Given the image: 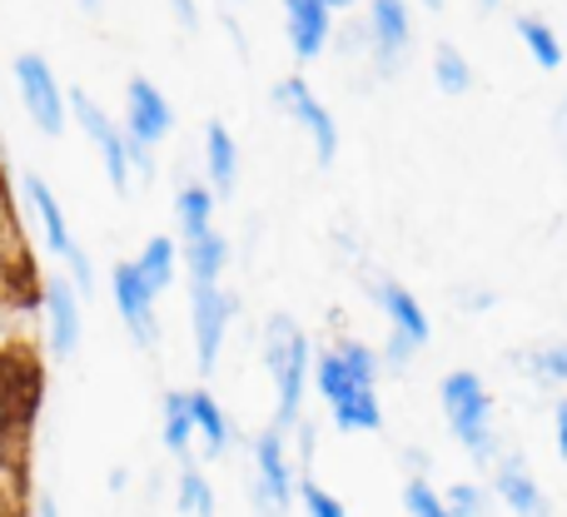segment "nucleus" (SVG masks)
I'll return each mask as SVG.
<instances>
[{
    "instance_id": "nucleus-17",
    "label": "nucleus",
    "mask_w": 567,
    "mask_h": 517,
    "mask_svg": "<svg viewBox=\"0 0 567 517\" xmlns=\"http://www.w3.org/2000/svg\"><path fill=\"white\" fill-rule=\"evenodd\" d=\"M205 159H209V179H215V195H235L239 149H235V135H229L219 120H209V130H205Z\"/></svg>"
},
{
    "instance_id": "nucleus-4",
    "label": "nucleus",
    "mask_w": 567,
    "mask_h": 517,
    "mask_svg": "<svg viewBox=\"0 0 567 517\" xmlns=\"http://www.w3.org/2000/svg\"><path fill=\"white\" fill-rule=\"evenodd\" d=\"M373 303H379L383 319H389V353H383V359H389L393 369H403V363H409L413 353L433 339L429 313H423V303L413 299L403 283H393V279L373 283Z\"/></svg>"
},
{
    "instance_id": "nucleus-37",
    "label": "nucleus",
    "mask_w": 567,
    "mask_h": 517,
    "mask_svg": "<svg viewBox=\"0 0 567 517\" xmlns=\"http://www.w3.org/2000/svg\"><path fill=\"white\" fill-rule=\"evenodd\" d=\"M85 6H95V0H85Z\"/></svg>"
},
{
    "instance_id": "nucleus-2",
    "label": "nucleus",
    "mask_w": 567,
    "mask_h": 517,
    "mask_svg": "<svg viewBox=\"0 0 567 517\" xmlns=\"http://www.w3.org/2000/svg\"><path fill=\"white\" fill-rule=\"evenodd\" d=\"M265 363L269 373H275V428L289 433L299 428L303 418V383H309L313 373V359H309V339H303V329L289 319V313H275V319L265 323Z\"/></svg>"
},
{
    "instance_id": "nucleus-35",
    "label": "nucleus",
    "mask_w": 567,
    "mask_h": 517,
    "mask_svg": "<svg viewBox=\"0 0 567 517\" xmlns=\"http://www.w3.org/2000/svg\"><path fill=\"white\" fill-rule=\"evenodd\" d=\"M423 6H429V10H443V6H449V0H423Z\"/></svg>"
},
{
    "instance_id": "nucleus-27",
    "label": "nucleus",
    "mask_w": 567,
    "mask_h": 517,
    "mask_svg": "<svg viewBox=\"0 0 567 517\" xmlns=\"http://www.w3.org/2000/svg\"><path fill=\"white\" fill-rule=\"evenodd\" d=\"M443 508H449L453 517H488V493L478 488V483H453L449 498H443Z\"/></svg>"
},
{
    "instance_id": "nucleus-16",
    "label": "nucleus",
    "mask_w": 567,
    "mask_h": 517,
    "mask_svg": "<svg viewBox=\"0 0 567 517\" xmlns=\"http://www.w3.org/2000/svg\"><path fill=\"white\" fill-rule=\"evenodd\" d=\"M45 309H50V343H55V353L65 359V353H75L80 343V303L75 293H70V283H45Z\"/></svg>"
},
{
    "instance_id": "nucleus-32",
    "label": "nucleus",
    "mask_w": 567,
    "mask_h": 517,
    "mask_svg": "<svg viewBox=\"0 0 567 517\" xmlns=\"http://www.w3.org/2000/svg\"><path fill=\"white\" fill-rule=\"evenodd\" d=\"M553 125H558V135H563V149H567V100H563V110H558V120H553Z\"/></svg>"
},
{
    "instance_id": "nucleus-24",
    "label": "nucleus",
    "mask_w": 567,
    "mask_h": 517,
    "mask_svg": "<svg viewBox=\"0 0 567 517\" xmlns=\"http://www.w3.org/2000/svg\"><path fill=\"white\" fill-rule=\"evenodd\" d=\"M189 438H195V418H189V393H165V448L175 458L189 453Z\"/></svg>"
},
{
    "instance_id": "nucleus-31",
    "label": "nucleus",
    "mask_w": 567,
    "mask_h": 517,
    "mask_svg": "<svg viewBox=\"0 0 567 517\" xmlns=\"http://www.w3.org/2000/svg\"><path fill=\"white\" fill-rule=\"evenodd\" d=\"M70 263H75V283H80V293L90 289V263H85V255H80V245L70 249Z\"/></svg>"
},
{
    "instance_id": "nucleus-6",
    "label": "nucleus",
    "mask_w": 567,
    "mask_h": 517,
    "mask_svg": "<svg viewBox=\"0 0 567 517\" xmlns=\"http://www.w3.org/2000/svg\"><path fill=\"white\" fill-rule=\"evenodd\" d=\"M275 105L284 110V115H293V125H303V135L313 139V159H319V165H333V155H339V125H333V110L323 105L299 75L279 80Z\"/></svg>"
},
{
    "instance_id": "nucleus-10",
    "label": "nucleus",
    "mask_w": 567,
    "mask_h": 517,
    "mask_svg": "<svg viewBox=\"0 0 567 517\" xmlns=\"http://www.w3.org/2000/svg\"><path fill=\"white\" fill-rule=\"evenodd\" d=\"M409 45H413L409 0H373V10H369V50H373V60H379V75H399Z\"/></svg>"
},
{
    "instance_id": "nucleus-15",
    "label": "nucleus",
    "mask_w": 567,
    "mask_h": 517,
    "mask_svg": "<svg viewBox=\"0 0 567 517\" xmlns=\"http://www.w3.org/2000/svg\"><path fill=\"white\" fill-rule=\"evenodd\" d=\"M25 195H30V205H35V215H40V229H45L50 255L70 259L75 239H70V229H65V209H60V199L50 195V185H45L40 175H25Z\"/></svg>"
},
{
    "instance_id": "nucleus-26",
    "label": "nucleus",
    "mask_w": 567,
    "mask_h": 517,
    "mask_svg": "<svg viewBox=\"0 0 567 517\" xmlns=\"http://www.w3.org/2000/svg\"><path fill=\"white\" fill-rule=\"evenodd\" d=\"M179 513L215 517V493H209L205 473H199L195 463H185V473H179Z\"/></svg>"
},
{
    "instance_id": "nucleus-11",
    "label": "nucleus",
    "mask_w": 567,
    "mask_h": 517,
    "mask_svg": "<svg viewBox=\"0 0 567 517\" xmlns=\"http://www.w3.org/2000/svg\"><path fill=\"white\" fill-rule=\"evenodd\" d=\"M16 85H20V100H25L30 120H35L45 135H60L65 130V95H60L55 75L40 55H20L16 60Z\"/></svg>"
},
{
    "instance_id": "nucleus-8",
    "label": "nucleus",
    "mask_w": 567,
    "mask_h": 517,
    "mask_svg": "<svg viewBox=\"0 0 567 517\" xmlns=\"http://www.w3.org/2000/svg\"><path fill=\"white\" fill-rule=\"evenodd\" d=\"M65 110H75V120H80V130L90 135V145L100 149V159H105V175H110V185L125 195L130 189V145H125V135L115 130V120L105 115V110L95 105V100L85 95V90H70L65 95Z\"/></svg>"
},
{
    "instance_id": "nucleus-29",
    "label": "nucleus",
    "mask_w": 567,
    "mask_h": 517,
    "mask_svg": "<svg viewBox=\"0 0 567 517\" xmlns=\"http://www.w3.org/2000/svg\"><path fill=\"white\" fill-rule=\"evenodd\" d=\"M299 498H303V513H309V517H349V513H343V503L333 498V493H323L313 478L299 483Z\"/></svg>"
},
{
    "instance_id": "nucleus-14",
    "label": "nucleus",
    "mask_w": 567,
    "mask_h": 517,
    "mask_svg": "<svg viewBox=\"0 0 567 517\" xmlns=\"http://www.w3.org/2000/svg\"><path fill=\"white\" fill-rule=\"evenodd\" d=\"M284 15H289V45L299 60H319L323 45L333 35V10L323 0H284Z\"/></svg>"
},
{
    "instance_id": "nucleus-18",
    "label": "nucleus",
    "mask_w": 567,
    "mask_h": 517,
    "mask_svg": "<svg viewBox=\"0 0 567 517\" xmlns=\"http://www.w3.org/2000/svg\"><path fill=\"white\" fill-rule=\"evenodd\" d=\"M175 215H179V229H185V245H195V239L215 235V195H209L205 185H185L175 199Z\"/></svg>"
},
{
    "instance_id": "nucleus-23",
    "label": "nucleus",
    "mask_w": 567,
    "mask_h": 517,
    "mask_svg": "<svg viewBox=\"0 0 567 517\" xmlns=\"http://www.w3.org/2000/svg\"><path fill=\"white\" fill-rule=\"evenodd\" d=\"M518 40L528 45V55L538 60L543 70H558V65H563V40H558V30H553L548 20L518 15Z\"/></svg>"
},
{
    "instance_id": "nucleus-3",
    "label": "nucleus",
    "mask_w": 567,
    "mask_h": 517,
    "mask_svg": "<svg viewBox=\"0 0 567 517\" xmlns=\"http://www.w3.org/2000/svg\"><path fill=\"white\" fill-rule=\"evenodd\" d=\"M439 399H443V418H449L453 438L468 448V458L478 468H493L498 463V438H493V399L483 389V379L468 369L443 373Z\"/></svg>"
},
{
    "instance_id": "nucleus-20",
    "label": "nucleus",
    "mask_w": 567,
    "mask_h": 517,
    "mask_svg": "<svg viewBox=\"0 0 567 517\" xmlns=\"http://www.w3.org/2000/svg\"><path fill=\"white\" fill-rule=\"evenodd\" d=\"M189 418H195V433H205L209 458H219V453H225V443H229V418H225V409H219V403L209 399L205 389H195V393H189Z\"/></svg>"
},
{
    "instance_id": "nucleus-33",
    "label": "nucleus",
    "mask_w": 567,
    "mask_h": 517,
    "mask_svg": "<svg viewBox=\"0 0 567 517\" xmlns=\"http://www.w3.org/2000/svg\"><path fill=\"white\" fill-rule=\"evenodd\" d=\"M179 6V15H185V25H195V6H189V0H175Z\"/></svg>"
},
{
    "instance_id": "nucleus-13",
    "label": "nucleus",
    "mask_w": 567,
    "mask_h": 517,
    "mask_svg": "<svg viewBox=\"0 0 567 517\" xmlns=\"http://www.w3.org/2000/svg\"><path fill=\"white\" fill-rule=\"evenodd\" d=\"M493 493H498L503 508H508L513 517H553L548 493H543L538 478L523 468V458H498L493 463Z\"/></svg>"
},
{
    "instance_id": "nucleus-21",
    "label": "nucleus",
    "mask_w": 567,
    "mask_h": 517,
    "mask_svg": "<svg viewBox=\"0 0 567 517\" xmlns=\"http://www.w3.org/2000/svg\"><path fill=\"white\" fill-rule=\"evenodd\" d=\"M185 263H189V283H219L229 263V245L219 235H205L195 245H185Z\"/></svg>"
},
{
    "instance_id": "nucleus-34",
    "label": "nucleus",
    "mask_w": 567,
    "mask_h": 517,
    "mask_svg": "<svg viewBox=\"0 0 567 517\" xmlns=\"http://www.w3.org/2000/svg\"><path fill=\"white\" fill-rule=\"evenodd\" d=\"M329 10H349V6H359V0H323Z\"/></svg>"
},
{
    "instance_id": "nucleus-7",
    "label": "nucleus",
    "mask_w": 567,
    "mask_h": 517,
    "mask_svg": "<svg viewBox=\"0 0 567 517\" xmlns=\"http://www.w3.org/2000/svg\"><path fill=\"white\" fill-rule=\"evenodd\" d=\"M189 319H195V359L199 373H215L219 349H225L229 319H235V299L219 283H189Z\"/></svg>"
},
{
    "instance_id": "nucleus-22",
    "label": "nucleus",
    "mask_w": 567,
    "mask_h": 517,
    "mask_svg": "<svg viewBox=\"0 0 567 517\" xmlns=\"http://www.w3.org/2000/svg\"><path fill=\"white\" fill-rule=\"evenodd\" d=\"M135 269H140V279H145L150 289H155V293H165L169 283H175V239L155 235L145 249H140Z\"/></svg>"
},
{
    "instance_id": "nucleus-5",
    "label": "nucleus",
    "mask_w": 567,
    "mask_h": 517,
    "mask_svg": "<svg viewBox=\"0 0 567 517\" xmlns=\"http://www.w3.org/2000/svg\"><path fill=\"white\" fill-rule=\"evenodd\" d=\"M175 130V110L150 80H130V105H125V145L140 169H150V149Z\"/></svg>"
},
{
    "instance_id": "nucleus-9",
    "label": "nucleus",
    "mask_w": 567,
    "mask_h": 517,
    "mask_svg": "<svg viewBox=\"0 0 567 517\" xmlns=\"http://www.w3.org/2000/svg\"><path fill=\"white\" fill-rule=\"evenodd\" d=\"M293 503V473L284 458V433L265 428L255 438V508L265 517H284Z\"/></svg>"
},
{
    "instance_id": "nucleus-30",
    "label": "nucleus",
    "mask_w": 567,
    "mask_h": 517,
    "mask_svg": "<svg viewBox=\"0 0 567 517\" xmlns=\"http://www.w3.org/2000/svg\"><path fill=\"white\" fill-rule=\"evenodd\" d=\"M553 433H558V458L567 463V399L553 409Z\"/></svg>"
},
{
    "instance_id": "nucleus-28",
    "label": "nucleus",
    "mask_w": 567,
    "mask_h": 517,
    "mask_svg": "<svg viewBox=\"0 0 567 517\" xmlns=\"http://www.w3.org/2000/svg\"><path fill=\"white\" fill-rule=\"evenodd\" d=\"M403 508H409V517H453L449 508H443V498L423 478H409V488H403Z\"/></svg>"
},
{
    "instance_id": "nucleus-12",
    "label": "nucleus",
    "mask_w": 567,
    "mask_h": 517,
    "mask_svg": "<svg viewBox=\"0 0 567 517\" xmlns=\"http://www.w3.org/2000/svg\"><path fill=\"white\" fill-rule=\"evenodd\" d=\"M115 309H120V319L130 323V333H135L140 349H150V343L159 339V329H155V289L140 279L135 263H115Z\"/></svg>"
},
{
    "instance_id": "nucleus-19",
    "label": "nucleus",
    "mask_w": 567,
    "mask_h": 517,
    "mask_svg": "<svg viewBox=\"0 0 567 517\" xmlns=\"http://www.w3.org/2000/svg\"><path fill=\"white\" fill-rule=\"evenodd\" d=\"M433 85H439L449 100H458V95H468V90H473V65H468V55H463L458 45H449V40L433 50Z\"/></svg>"
},
{
    "instance_id": "nucleus-25",
    "label": "nucleus",
    "mask_w": 567,
    "mask_h": 517,
    "mask_svg": "<svg viewBox=\"0 0 567 517\" xmlns=\"http://www.w3.org/2000/svg\"><path fill=\"white\" fill-rule=\"evenodd\" d=\"M523 369H528L538 383H567V339L543 343V349H528L523 353Z\"/></svg>"
},
{
    "instance_id": "nucleus-1",
    "label": "nucleus",
    "mask_w": 567,
    "mask_h": 517,
    "mask_svg": "<svg viewBox=\"0 0 567 517\" xmlns=\"http://www.w3.org/2000/svg\"><path fill=\"white\" fill-rule=\"evenodd\" d=\"M379 353L359 339H343L313 359V389L323 393L339 433H379L383 409H379Z\"/></svg>"
},
{
    "instance_id": "nucleus-36",
    "label": "nucleus",
    "mask_w": 567,
    "mask_h": 517,
    "mask_svg": "<svg viewBox=\"0 0 567 517\" xmlns=\"http://www.w3.org/2000/svg\"><path fill=\"white\" fill-rule=\"evenodd\" d=\"M478 6H483V10H493V6H498V0H478Z\"/></svg>"
}]
</instances>
